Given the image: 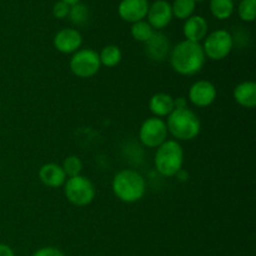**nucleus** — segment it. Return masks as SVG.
<instances>
[{
	"label": "nucleus",
	"mask_w": 256,
	"mask_h": 256,
	"mask_svg": "<svg viewBox=\"0 0 256 256\" xmlns=\"http://www.w3.org/2000/svg\"><path fill=\"white\" fill-rule=\"evenodd\" d=\"M169 60L175 72L184 76H192L202 72L206 56L200 42L182 40L170 49Z\"/></svg>",
	"instance_id": "1"
},
{
	"label": "nucleus",
	"mask_w": 256,
	"mask_h": 256,
	"mask_svg": "<svg viewBox=\"0 0 256 256\" xmlns=\"http://www.w3.org/2000/svg\"><path fill=\"white\" fill-rule=\"evenodd\" d=\"M112 189L120 202L132 204L144 198L146 192V182L140 172L132 169H124L115 174Z\"/></svg>",
	"instance_id": "2"
},
{
	"label": "nucleus",
	"mask_w": 256,
	"mask_h": 256,
	"mask_svg": "<svg viewBox=\"0 0 256 256\" xmlns=\"http://www.w3.org/2000/svg\"><path fill=\"white\" fill-rule=\"evenodd\" d=\"M165 122L169 134H172L176 142H192L196 139L202 132L199 116L188 108L174 109Z\"/></svg>",
	"instance_id": "3"
},
{
	"label": "nucleus",
	"mask_w": 256,
	"mask_h": 256,
	"mask_svg": "<svg viewBox=\"0 0 256 256\" xmlns=\"http://www.w3.org/2000/svg\"><path fill=\"white\" fill-rule=\"evenodd\" d=\"M158 172L165 178L176 176L184 165V150L176 140H166L159 148L154 156Z\"/></svg>",
	"instance_id": "4"
},
{
	"label": "nucleus",
	"mask_w": 256,
	"mask_h": 256,
	"mask_svg": "<svg viewBox=\"0 0 256 256\" xmlns=\"http://www.w3.org/2000/svg\"><path fill=\"white\" fill-rule=\"evenodd\" d=\"M64 194L70 204L78 208L88 206L95 199V186L89 178L78 175L66 179L64 184Z\"/></svg>",
	"instance_id": "5"
},
{
	"label": "nucleus",
	"mask_w": 256,
	"mask_h": 256,
	"mask_svg": "<svg viewBox=\"0 0 256 256\" xmlns=\"http://www.w3.org/2000/svg\"><path fill=\"white\" fill-rule=\"evenodd\" d=\"M202 46L208 59L219 62L232 52L234 48V38L228 30L218 29L206 35Z\"/></svg>",
	"instance_id": "6"
},
{
	"label": "nucleus",
	"mask_w": 256,
	"mask_h": 256,
	"mask_svg": "<svg viewBox=\"0 0 256 256\" xmlns=\"http://www.w3.org/2000/svg\"><path fill=\"white\" fill-rule=\"evenodd\" d=\"M70 70L72 74L82 79H89L100 70L99 54L92 49H79L70 59Z\"/></svg>",
	"instance_id": "7"
},
{
	"label": "nucleus",
	"mask_w": 256,
	"mask_h": 256,
	"mask_svg": "<svg viewBox=\"0 0 256 256\" xmlns=\"http://www.w3.org/2000/svg\"><path fill=\"white\" fill-rule=\"evenodd\" d=\"M166 122L156 116H152L145 120L139 130V139L146 148L156 149L162 142L168 140Z\"/></svg>",
	"instance_id": "8"
},
{
	"label": "nucleus",
	"mask_w": 256,
	"mask_h": 256,
	"mask_svg": "<svg viewBox=\"0 0 256 256\" xmlns=\"http://www.w3.org/2000/svg\"><path fill=\"white\" fill-rule=\"evenodd\" d=\"M216 86L209 80H198L190 86L188 98L198 108H208L216 100Z\"/></svg>",
	"instance_id": "9"
},
{
	"label": "nucleus",
	"mask_w": 256,
	"mask_h": 256,
	"mask_svg": "<svg viewBox=\"0 0 256 256\" xmlns=\"http://www.w3.org/2000/svg\"><path fill=\"white\" fill-rule=\"evenodd\" d=\"M172 4L168 0H155L149 4L146 19L154 30H162L166 28L172 20Z\"/></svg>",
	"instance_id": "10"
},
{
	"label": "nucleus",
	"mask_w": 256,
	"mask_h": 256,
	"mask_svg": "<svg viewBox=\"0 0 256 256\" xmlns=\"http://www.w3.org/2000/svg\"><path fill=\"white\" fill-rule=\"evenodd\" d=\"M52 44L62 54H74L82 46V36L79 30L74 28H65L55 34Z\"/></svg>",
	"instance_id": "11"
},
{
	"label": "nucleus",
	"mask_w": 256,
	"mask_h": 256,
	"mask_svg": "<svg viewBox=\"0 0 256 256\" xmlns=\"http://www.w3.org/2000/svg\"><path fill=\"white\" fill-rule=\"evenodd\" d=\"M149 10L148 0H122L118 5V14L124 22H134L144 20Z\"/></svg>",
	"instance_id": "12"
},
{
	"label": "nucleus",
	"mask_w": 256,
	"mask_h": 256,
	"mask_svg": "<svg viewBox=\"0 0 256 256\" xmlns=\"http://www.w3.org/2000/svg\"><path fill=\"white\" fill-rule=\"evenodd\" d=\"M184 22L182 34H184L185 40L200 42L206 38L208 32H209V25H208L206 19L204 16L194 14Z\"/></svg>",
	"instance_id": "13"
},
{
	"label": "nucleus",
	"mask_w": 256,
	"mask_h": 256,
	"mask_svg": "<svg viewBox=\"0 0 256 256\" xmlns=\"http://www.w3.org/2000/svg\"><path fill=\"white\" fill-rule=\"evenodd\" d=\"M170 42L166 35L160 32H154L149 40L145 42V52L155 62H162L170 52Z\"/></svg>",
	"instance_id": "14"
},
{
	"label": "nucleus",
	"mask_w": 256,
	"mask_h": 256,
	"mask_svg": "<svg viewBox=\"0 0 256 256\" xmlns=\"http://www.w3.org/2000/svg\"><path fill=\"white\" fill-rule=\"evenodd\" d=\"M39 179L45 186L48 188H60L65 184L66 182V175H65L64 170H62V165H58L55 162H48L40 166Z\"/></svg>",
	"instance_id": "15"
},
{
	"label": "nucleus",
	"mask_w": 256,
	"mask_h": 256,
	"mask_svg": "<svg viewBox=\"0 0 256 256\" xmlns=\"http://www.w3.org/2000/svg\"><path fill=\"white\" fill-rule=\"evenodd\" d=\"M234 100L245 109L256 106V84L254 82H242L235 86L232 92Z\"/></svg>",
	"instance_id": "16"
},
{
	"label": "nucleus",
	"mask_w": 256,
	"mask_h": 256,
	"mask_svg": "<svg viewBox=\"0 0 256 256\" xmlns=\"http://www.w3.org/2000/svg\"><path fill=\"white\" fill-rule=\"evenodd\" d=\"M149 109L156 118L169 116L175 109L174 98L166 92H156L149 100Z\"/></svg>",
	"instance_id": "17"
},
{
	"label": "nucleus",
	"mask_w": 256,
	"mask_h": 256,
	"mask_svg": "<svg viewBox=\"0 0 256 256\" xmlns=\"http://www.w3.org/2000/svg\"><path fill=\"white\" fill-rule=\"evenodd\" d=\"M210 12L218 20H226L232 18L235 10L234 0H210Z\"/></svg>",
	"instance_id": "18"
},
{
	"label": "nucleus",
	"mask_w": 256,
	"mask_h": 256,
	"mask_svg": "<svg viewBox=\"0 0 256 256\" xmlns=\"http://www.w3.org/2000/svg\"><path fill=\"white\" fill-rule=\"evenodd\" d=\"M100 64L106 68H114L120 64L122 59V52L116 45H106L102 48L99 54Z\"/></svg>",
	"instance_id": "19"
},
{
	"label": "nucleus",
	"mask_w": 256,
	"mask_h": 256,
	"mask_svg": "<svg viewBox=\"0 0 256 256\" xmlns=\"http://www.w3.org/2000/svg\"><path fill=\"white\" fill-rule=\"evenodd\" d=\"M196 9V2L194 0H174L172 4V16L179 20L189 19L192 15H194Z\"/></svg>",
	"instance_id": "20"
},
{
	"label": "nucleus",
	"mask_w": 256,
	"mask_h": 256,
	"mask_svg": "<svg viewBox=\"0 0 256 256\" xmlns=\"http://www.w3.org/2000/svg\"><path fill=\"white\" fill-rule=\"evenodd\" d=\"M154 32L155 30L150 26L146 20H140V22H134L130 28V34H132V39L139 42H144V44L152 38Z\"/></svg>",
	"instance_id": "21"
},
{
	"label": "nucleus",
	"mask_w": 256,
	"mask_h": 256,
	"mask_svg": "<svg viewBox=\"0 0 256 256\" xmlns=\"http://www.w3.org/2000/svg\"><path fill=\"white\" fill-rule=\"evenodd\" d=\"M62 170H64L66 178H74L78 175H82V162L76 155H69L64 159L62 164Z\"/></svg>",
	"instance_id": "22"
},
{
	"label": "nucleus",
	"mask_w": 256,
	"mask_h": 256,
	"mask_svg": "<svg viewBox=\"0 0 256 256\" xmlns=\"http://www.w3.org/2000/svg\"><path fill=\"white\" fill-rule=\"evenodd\" d=\"M238 15L245 22H252L256 18V0H242L238 5Z\"/></svg>",
	"instance_id": "23"
},
{
	"label": "nucleus",
	"mask_w": 256,
	"mask_h": 256,
	"mask_svg": "<svg viewBox=\"0 0 256 256\" xmlns=\"http://www.w3.org/2000/svg\"><path fill=\"white\" fill-rule=\"evenodd\" d=\"M69 18L72 24L84 25L89 20V9L82 2H78V4L72 5L70 6Z\"/></svg>",
	"instance_id": "24"
},
{
	"label": "nucleus",
	"mask_w": 256,
	"mask_h": 256,
	"mask_svg": "<svg viewBox=\"0 0 256 256\" xmlns=\"http://www.w3.org/2000/svg\"><path fill=\"white\" fill-rule=\"evenodd\" d=\"M69 12H70V5L60 2V0L55 2L54 6H52V16H54L55 19H59V20L65 19V18L69 16Z\"/></svg>",
	"instance_id": "25"
},
{
	"label": "nucleus",
	"mask_w": 256,
	"mask_h": 256,
	"mask_svg": "<svg viewBox=\"0 0 256 256\" xmlns=\"http://www.w3.org/2000/svg\"><path fill=\"white\" fill-rule=\"evenodd\" d=\"M32 256H65V254L62 250L56 249V248L54 246H45L36 250V252L32 254Z\"/></svg>",
	"instance_id": "26"
},
{
	"label": "nucleus",
	"mask_w": 256,
	"mask_h": 256,
	"mask_svg": "<svg viewBox=\"0 0 256 256\" xmlns=\"http://www.w3.org/2000/svg\"><path fill=\"white\" fill-rule=\"evenodd\" d=\"M0 256H15V254L9 245L0 244Z\"/></svg>",
	"instance_id": "27"
},
{
	"label": "nucleus",
	"mask_w": 256,
	"mask_h": 256,
	"mask_svg": "<svg viewBox=\"0 0 256 256\" xmlns=\"http://www.w3.org/2000/svg\"><path fill=\"white\" fill-rule=\"evenodd\" d=\"M174 105H175V109H182V108H188L186 106V99L182 96L176 98V99L174 98Z\"/></svg>",
	"instance_id": "28"
},
{
	"label": "nucleus",
	"mask_w": 256,
	"mask_h": 256,
	"mask_svg": "<svg viewBox=\"0 0 256 256\" xmlns=\"http://www.w3.org/2000/svg\"><path fill=\"white\" fill-rule=\"evenodd\" d=\"M60 2H65V4H68V5H70V6H72V5L78 4V2H82V0H60Z\"/></svg>",
	"instance_id": "29"
},
{
	"label": "nucleus",
	"mask_w": 256,
	"mask_h": 256,
	"mask_svg": "<svg viewBox=\"0 0 256 256\" xmlns=\"http://www.w3.org/2000/svg\"><path fill=\"white\" fill-rule=\"evenodd\" d=\"M195 2H204V0H194Z\"/></svg>",
	"instance_id": "30"
}]
</instances>
